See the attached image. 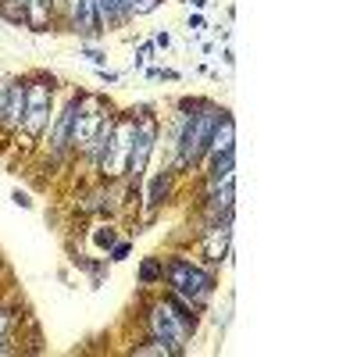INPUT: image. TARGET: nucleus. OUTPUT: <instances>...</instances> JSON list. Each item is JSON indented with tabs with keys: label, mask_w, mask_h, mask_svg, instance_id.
Segmentation results:
<instances>
[{
	"label": "nucleus",
	"mask_w": 357,
	"mask_h": 357,
	"mask_svg": "<svg viewBox=\"0 0 357 357\" xmlns=\"http://www.w3.org/2000/svg\"><path fill=\"white\" fill-rule=\"evenodd\" d=\"M97 11L104 22H122L126 18V0H97Z\"/></svg>",
	"instance_id": "16"
},
{
	"label": "nucleus",
	"mask_w": 357,
	"mask_h": 357,
	"mask_svg": "<svg viewBox=\"0 0 357 357\" xmlns=\"http://www.w3.org/2000/svg\"><path fill=\"white\" fill-rule=\"evenodd\" d=\"M154 143H158V118L154 114H139V122H136V136H132V154H129V172L136 183L143 178L146 172V161H151V151H154Z\"/></svg>",
	"instance_id": "6"
},
{
	"label": "nucleus",
	"mask_w": 357,
	"mask_h": 357,
	"mask_svg": "<svg viewBox=\"0 0 357 357\" xmlns=\"http://www.w3.org/2000/svg\"><path fill=\"white\" fill-rule=\"evenodd\" d=\"M104 104L100 97H75V118H72V143L82 146V151H89V143L97 139L100 126H104Z\"/></svg>",
	"instance_id": "4"
},
{
	"label": "nucleus",
	"mask_w": 357,
	"mask_h": 357,
	"mask_svg": "<svg viewBox=\"0 0 357 357\" xmlns=\"http://www.w3.org/2000/svg\"><path fill=\"white\" fill-rule=\"evenodd\" d=\"M11 200H15L18 207H25V211H29V207H33V200H29V197H25L22 190H15V197H11Z\"/></svg>",
	"instance_id": "27"
},
{
	"label": "nucleus",
	"mask_w": 357,
	"mask_h": 357,
	"mask_svg": "<svg viewBox=\"0 0 357 357\" xmlns=\"http://www.w3.org/2000/svg\"><path fill=\"white\" fill-rule=\"evenodd\" d=\"M154 47H172V36H168V33H158V40H154Z\"/></svg>",
	"instance_id": "28"
},
{
	"label": "nucleus",
	"mask_w": 357,
	"mask_h": 357,
	"mask_svg": "<svg viewBox=\"0 0 357 357\" xmlns=\"http://www.w3.org/2000/svg\"><path fill=\"white\" fill-rule=\"evenodd\" d=\"M82 57H86L89 65H97V68H104V65H107V54H104V50H97V47H82Z\"/></svg>",
	"instance_id": "20"
},
{
	"label": "nucleus",
	"mask_w": 357,
	"mask_h": 357,
	"mask_svg": "<svg viewBox=\"0 0 357 357\" xmlns=\"http://www.w3.org/2000/svg\"><path fill=\"white\" fill-rule=\"evenodd\" d=\"M72 29L82 33V36L104 33V18L97 11V0H75V4H72Z\"/></svg>",
	"instance_id": "9"
},
{
	"label": "nucleus",
	"mask_w": 357,
	"mask_h": 357,
	"mask_svg": "<svg viewBox=\"0 0 357 357\" xmlns=\"http://www.w3.org/2000/svg\"><path fill=\"white\" fill-rule=\"evenodd\" d=\"M97 243H100V247H111V243H114V229H107V232H97Z\"/></svg>",
	"instance_id": "25"
},
{
	"label": "nucleus",
	"mask_w": 357,
	"mask_h": 357,
	"mask_svg": "<svg viewBox=\"0 0 357 357\" xmlns=\"http://www.w3.org/2000/svg\"><path fill=\"white\" fill-rule=\"evenodd\" d=\"M229 240H232V215L218 218L207 225V236H204V257L211 264H222L229 257Z\"/></svg>",
	"instance_id": "8"
},
{
	"label": "nucleus",
	"mask_w": 357,
	"mask_h": 357,
	"mask_svg": "<svg viewBox=\"0 0 357 357\" xmlns=\"http://www.w3.org/2000/svg\"><path fill=\"white\" fill-rule=\"evenodd\" d=\"M222 118V107L215 104H200L197 114H186L183 126H178V158H175V168H193L207 158V143H211V132Z\"/></svg>",
	"instance_id": "1"
},
{
	"label": "nucleus",
	"mask_w": 357,
	"mask_h": 357,
	"mask_svg": "<svg viewBox=\"0 0 357 357\" xmlns=\"http://www.w3.org/2000/svg\"><path fill=\"white\" fill-rule=\"evenodd\" d=\"M132 136H136V118H122V122H114L111 129V139L107 146L100 151V172L107 178H118L129 172V154H132Z\"/></svg>",
	"instance_id": "3"
},
{
	"label": "nucleus",
	"mask_w": 357,
	"mask_h": 357,
	"mask_svg": "<svg viewBox=\"0 0 357 357\" xmlns=\"http://www.w3.org/2000/svg\"><path fill=\"white\" fill-rule=\"evenodd\" d=\"M232 151H236V122H232L229 111H222L218 126H215V132H211V143H207V154L222 158V154H232Z\"/></svg>",
	"instance_id": "10"
},
{
	"label": "nucleus",
	"mask_w": 357,
	"mask_h": 357,
	"mask_svg": "<svg viewBox=\"0 0 357 357\" xmlns=\"http://www.w3.org/2000/svg\"><path fill=\"white\" fill-rule=\"evenodd\" d=\"M8 321H11V314H8V311H0V354L8 350V347H4V333H8Z\"/></svg>",
	"instance_id": "22"
},
{
	"label": "nucleus",
	"mask_w": 357,
	"mask_h": 357,
	"mask_svg": "<svg viewBox=\"0 0 357 357\" xmlns=\"http://www.w3.org/2000/svg\"><path fill=\"white\" fill-rule=\"evenodd\" d=\"M165 4V0H126V15H151V11H158Z\"/></svg>",
	"instance_id": "18"
},
{
	"label": "nucleus",
	"mask_w": 357,
	"mask_h": 357,
	"mask_svg": "<svg viewBox=\"0 0 357 357\" xmlns=\"http://www.w3.org/2000/svg\"><path fill=\"white\" fill-rule=\"evenodd\" d=\"M151 329H154V336L158 340H165V343H172L178 354H183V347H186V340H190V325L178 318L172 307H168V301L165 304H154L151 307Z\"/></svg>",
	"instance_id": "7"
},
{
	"label": "nucleus",
	"mask_w": 357,
	"mask_h": 357,
	"mask_svg": "<svg viewBox=\"0 0 357 357\" xmlns=\"http://www.w3.org/2000/svg\"><path fill=\"white\" fill-rule=\"evenodd\" d=\"M8 93H11V79L0 82V114H4V104H8Z\"/></svg>",
	"instance_id": "24"
},
{
	"label": "nucleus",
	"mask_w": 357,
	"mask_h": 357,
	"mask_svg": "<svg viewBox=\"0 0 357 357\" xmlns=\"http://www.w3.org/2000/svg\"><path fill=\"white\" fill-rule=\"evenodd\" d=\"M132 354H136V357H146V354H168V357H172V354H178V350H175L172 343H165V340H158V336H154L151 343H143V347H136Z\"/></svg>",
	"instance_id": "17"
},
{
	"label": "nucleus",
	"mask_w": 357,
	"mask_h": 357,
	"mask_svg": "<svg viewBox=\"0 0 357 357\" xmlns=\"http://www.w3.org/2000/svg\"><path fill=\"white\" fill-rule=\"evenodd\" d=\"M107 257H111V261H126V257H129V243H118Z\"/></svg>",
	"instance_id": "23"
},
{
	"label": "nucleus",
	"mask_w": 357,
	"mask_h": 357,
	"mask_svg": "<svg viewBox=\"0 0 357 357\" xmlns=\"http://www.w3.org/2000/svg\"><path fill=\"white\" fill-rule=\"evenodd\" d=\"M200 29H204V18L200 15H190V36H197Z\"/></svg>",
	"instance_id": "26"
},
{
	"label": "nucleus",
	"mask_w": 357,
	"mask_h": 357,
	"mask_svg": "<svg viewBox=\"0 0 357 357\" xmlns=\"http://www.w3.org/2000/svg\"><path fill=\"white\" fill-rule=\"evenodd\" d=\"M165 279H168L172 293H178L183 301H190L197 311H204L207 301L215 296V275L207 272V268L186 261V257H172L165 264Z\"/></svg>",
	"instance_id": "2"
},
{
	"label": "nucleus",
	"mask_w": 357,
	"mask_h": 357,
	"mask_svg": "<svg viewBox=\"0 0 357 357\" xmlns=\"http://www.w3.org/2000/svg\"><path fill=\"white\" fill-rule=\"evenodd\" d=\"M50 122V86L47 82H29L25 89V114H22V126L29 139H36Z\"/></svg>",
	"instance_id": "5"
},
{
	"label": "nucleus",
	"mask_w": 357,
	"mask_h": 357,
	"mask_svg": "<svg viewBox=\"0 0 357 357\" xmlns=\"http://www.w3.org/2000/svg\"><path fill=\"white\" fill-rule=\"evenodd\" d=\"M72 118H75V100H68V107L61 111V118H57V126H54V154H61L72 143Z\"/></svg>",
	"instance_id": "13"
},
{
	"label": "nucleus",
	"mask_w": 357,
	"mask_h": 357,
	"mask_svg": "<svg viewBox=\"0 0 357 357\" xmlns=\"http://www.w3.org/2000/svg\"><path fill=\"white\" fill-rule=\"evenodd\" d=\"M100 79H104V82H118V72H107V68H100Z\"/></svg>",
	"instance_id": "29"
},
{
	"label": "nucleus",
	"mask_w": 357,
	"mask_h": 357,
	"mask_svg": "<svg viewBox=\"0 0 357 357\" xmlns=\"http://www.w3.org/2000/svg\"><path fill=\"white\" fill-rule=\"evenodd\" d=\"M151 54H154V43H143V47H139V54H136V61H132V68H143V61H146Z\"/></svg>",
	"instance_id": "21"
},
{
	"label": "nucleus",
	"mask_w": 357,
	"mask_h": 357,
	"mask_svg": "<svg viewBox=\"0 0 357 357\" xmlns=\"http://www.w3.org/2000/svg\"><path fill=\"white\" fill-rule=\"evenodd\" d=\"M0 15L11 18V22H25V0H4V8H0Z\"/></svg>",
	"instance_id": "19"
},
{
	"label": "nucleus",
	"mask_w": 357,
	"mask_h": 357,
	"mask_svg": "<svg viewBox=\"0 0 357 357\" xmlns=\"http://www.w3.org/2000/svg\"><path fill=\"white\" fill-rule=\"evenodd\" d=\"M25 89H29V82L11 79V93H8L4 114H0V122H4L8 129H18V126H22V114H25Z\"/></svg>",
	"instance_id": "11"
},
{
	"label": "nucleus",
	"mask_w": 357,
	"mask_h": 357,
	"mask_svg": "<svg viewBox=\"0 0 357 357\" xmlns=\"http://www.w3.org/2000/svg\"><path fill=\"white\" fill-rule=\"evenodd\" d=\"M168 193H172V172H161L154 183H151V193H146V204L151 207H161L165 200H168Z\"/></svg>",
	"instance_id": "14"
},
{
	"label": "nucleus",
	"mask_w": 357,
	"mask_h": 357,
	"mask_svg": "<svg viewBox=\"0 0 357 357\" xmlns=\"http://www.w3.org/2000/svg\"><path fill=\"white\" fill-rule=\"evenodd\" d=\"M158 279H165V261L146 257V261L139 264V282H143V286H151V282H158Z\"/></svg>",
	"instance_id": "15"
},
{
	"label": "nucleus",
	"mask_w": 357,
	"mask_h": 357,
	"mask_svg": "<svg viewBox=\"0 0 357 357\" xmlns=\"http://www.w3.org/2000/svg\"><path fill=\"white\" fill-rule=\"evenodd\" d=\"M54 15V0H25V25L33 33H47Z\"/></svg>",
	"instance_id": "12"
},
{
	"label": "nucleus",
	"mask_w": 357,
	"mask_h": 357,
	"mask_svg": "<svg viewBox=\"0 0 357 357\" xmlns=\"http://www.w3.org/2000/svg\"><path fill=\"white\" fill-rule=\"evenodd\" d=\"M186 4H190V8H197V11H200V8H204V4H207V0H186Z\"/></svg>",
	"instance_id": "30"
}]
</instances>
